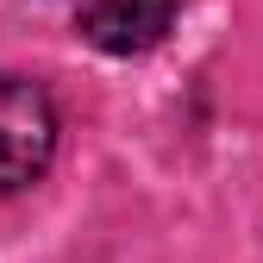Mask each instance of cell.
I'll use <instances>...</instances> for the list:
<instances>
[{
  "mask_svg": "<svg viewBox=\"0 0 263 263\" xmlns=\"http://www.w3.org/2000/svg\"><path fill=\"white\" fill-rule=\"evenodd\" d=\"M176 7H182V0H82L76 25H82V38L94 50L138 57V50H151L163 31H170Z\"/></svg>",
  "mask_w": 263,
  "mask_h": 263,
  "instance_id": "2",
  "label": "cell"
},
{
  "mask_svg": "<svg viewBox=\"0 0 263 263\" xmlns=\"http://www.w3.org/2000/svg\"><path fill=\"white\" fill-rule=\"evenodd\" d=\"M57 157V107L38 82L0 76V201L31 188Z\"/></svg>",
  "mask_w": 263,
  "mask_h": 263,
  "instance_id": "1",
  "label": "cell"
}]
</instances>
